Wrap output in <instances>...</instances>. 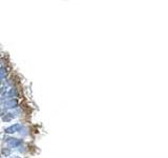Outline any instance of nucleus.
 I'll list each match as a JSON object with an SVG mask.
<instances>
[{
	"instance_id": "nucleus-1",
	"label": "nucleus",
	"mask_w": 168,
	"mask_h": 158,
	"mask_svg": "<svg viewBox=\"0 0 168 158\" xmlns=\"http://www.w3.org/2000/svg\"><path fill=\"white\" fill-rule=\"evenodd\" d=\"M19 107V100L18 98H13V99H6L4 104L2 105L3 109H5L6 111H13L16 108Z\"/></svg>"
},
{
	"instance_id": "nucleus-5",
	"label": "nucleus",
	"mask_w": 168,
	"mask_h": 158,
	"mask_svg": "<svg viewBox=\"0 0 168 158\" xmlns=\"http://www.w3.org/2000/svg\"><path fill=\"white\" fill-rule=\"evenodd\" d=\"M9 68L8 66H0V78L5 80L9 75Z\"/></svg>"
},
{
	"instance_id": "nucleus-11",
	"label": "nucleus",
	"mask_w": 168,
	"mask_h": 158,
	"mask_svg": "<svg viewBox=\"0 0 168 158\" xmlns=\"http://www.w3.org/2000/svg\"><path fill=\"white\" fill-rule=\"evenodd\" d=\"M26 146H24V145H22L21 146H19L18 149H17V151H18L19 153H26L27 152V149H26Z\"/></svg>"
},
{
	"instance_id": "nucleus-3",
	"label": "nucleus",
	"mask_w": 168,
	"mask_h": 158,
	"mask_svg": "<svg viewBox=\"0 0 168 158\" xmlns=\"http://www.w3.org/2000/svg\"><path fill=\"white\" fill-rule=\"evenodd\" d=\"M24 145V139L22 138H13L10 140V141L6 143V147H10V149H18L19 146Z\"/></svg>"
},
{
	"instance_id": "nucleus-8",
	"label": "nucleus",
	"mask_w": 168,
	"mask_h": 158,
	"mask_svg": "<svg viewBox=\"0 0 168 158\" xmlns=\"http://www.w3.org/2000/svg\"><path fill=\"white\" fill-rule=\"evenodd\" d=\"M13 119H14V117H13L12 113H10V111H9L5 115H3L2 117H1L2 122H4V123H8V122H10V121L13 120Z\"/></svg>"
},
{
	"instance_id": "nucleus-13",
	"label": "nucleus",
	"mask_w": 168,
	"mask_h": 158,
	"mask_svg": "<svg viewBox=\"0 0 168 158\" xmlns=\"http://www.w3.org/2000/svg\"><path fill=\"white\" fill-rule=\"evenodd\" d=\"M10 158H22V157L19 155H10Z\"/></svg>"
},
{
	"instance_id": "nucleus-7",
	"label": "nucleus",
	"mask_w": 168,
	"mask_h": 158,
	"mask_svg": "<svg viewBox=\"0 0 168 158\" xmlns=\"http://www.w3.org/2000/svg\"><path fill=\"white\" fill-rule=\"evenodd\" d=\"M19 133V135H21V136H29L30 134H31V129L29 128V126H25V125H22V128L20 129V131L18 132Z\"/></svg>"
},
{
	"instance_id": "nucleus-10",
	"label": "nucleus",
	"mask_w": 168,
	"mask_h": 158,
	"mask_svg": "<svg viewBox=\"0 0 168 158\" xmlns=\"http://www.w3.org/2000/svg\"><path fill=\"white\" fill-rule=\"evenodd\" d=\"M8 90H9V87L6 85H1L0 86V96H3V95L6 93V91Z\"/></svg>"
},
{
	"instance_id": "nucleus-12",
	"label": "nucleus",
	"mask_w": 168,
	"mask_h": 158,
	"mask_svg": "<svg viewBox=\"0 0 168 158\" xmlns=\"http://www.w3.org/2000/svg\"><path fill=\"white\" fill-rule=\"evenodd\" d=\"M9 111H6L5 109H3V108H0V117H2L3 115H5L6 113H8Z\"/></svg>"
},
{
	"instance_id": "nucleus-2",
	"label": "nucleus",
	"mask_w": 168,
	"mask_h": 158,
	"mask_svg": "<svg viewBox=\"0 0 168 158\" xmlns=\"http://www.w3.org/2000/svg\"><path fill=\"white\" fill-rule=\"evenodd\" d=\"M21 128H22V124H21L20 122H17V123H14L12 125H9L8 128L4 129V134L10 136V135L15 134V133H18Z\"/></svg>"
},
{
	"instance_id": "nucleus-14",
	"label": "nucleus",
	"mask_w": 168,
	"mask_h": 158,
	"mask_svg": "<svg viewBox=\"0 0 168 158\" xmlns=\"http://www.w3.org/2000/svg\"><path fill=\"white\" fill-rule=\"evenodd\" d=\"M3 82H4V80H3V79H1V78H0V85H1V84H3Z\"/></svg>"
},
{
	"instance_id": "nucleus-15",
	"label": "nucleus",
	"mask_w": 168,
	"mask_h": 158,
	"mask_svg": "<svg viewBox=\"0 0 168 158\" xmlns=\"http://www.w3.org/2000/svg\"><path fill=\"white\" fill-rule=\"evenodd\" d=\"M1 63H2V60H1V58H0V66H1Z\"/></svg>"
},
{
	"instance_id": "nucleus-9",
	"label": "nucleus",
	"mask_w": 168,
	"mask_h": 158,
	"mask_svg": "<svg viewBox=\"0 0 168 158\" xmlns=\"http://www.w3.org/2000/svg\"><path fill=\"white\" fill-rule=\"evenodd\" d=\"M1 155L4 156V157H9L12 155V149H10V147H2L1 150Z\"/></svg>"
},
{
	"instance_id": "nucleus-6",
	"label": "nucleus",
	"mask_w": 168,
	"mask_h": 158,
	"mask_svg": "<svg viewBox=\"0 0 168 158\" xmlns=\"http://www.w3.org/2000/svg\"><path fill=\"white\" fill-rule=\"evenodd\" d=\"M10 113H12L14 118H18V117H21V116L23 115V110L20 107H18V108H16L15 110L10 111Z\"/></svg>"
},
{
	"instance_id": "nucleus-4",
	"label": "nucleus",
	"mask_w": 168,
	"mask_h": 158,
	"mask_svg": "<svg viewBox=\"0 0 168 158\" xmlns=\"http://www.w3.org/2000/svg\"><path fill=\"white\" fill-rule=\"evenodd\" d=\"M18 95H19V92H18V89L17 86H12L6 91V93L3 95L6 99H13V98H18Z\"/></svg>"
}]
</instances>
